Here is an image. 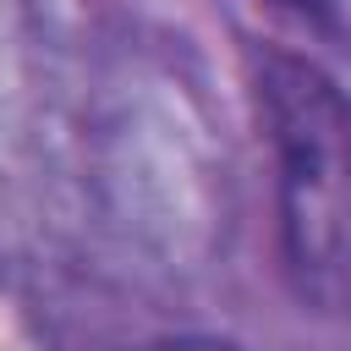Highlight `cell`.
Wrapping results in <instances>:
<instances>
[{"mask_svg":"<svg viewBox=\"0 0 351 351\" xmlns=\"http://www.w3.org/2000/svg\"><path fill=\"white\" fill-rule=\"evenodd\" d=\"M258 115L274 154V214L291 291L351 313V99L302 55H258Z\"/></svg>","mask_w":351,"mask_h":351,"instance_id":"obj_1","label":"cell"}]
</instances>
